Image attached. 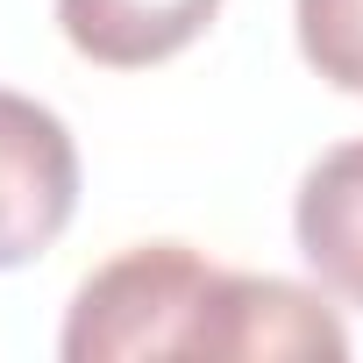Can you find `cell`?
Here are the masks:
<instances>
[{"label": "cell", "mask_w": 363, "mask_h": 363, "mask_svg": "<svg viewBox=\"0 0 363 363\" xmlns=\"http://www.w3.org/2000/svg\"><path fill=\"white\" fill-rule=\"evenodd\" d=\"M221 278L228 271L186 242H135L79 285V299L65 313V356L72 363L207 356Z\"/></svg>", "instance_id": "cell-1"}, {"label": "cell", "mask_w": 363, "mask_h": 363, "mask_svg": "<svg viewBox=\"0 0 363 363\" xmlns=\"http://www.w3.org/2000/svg\"><path fill=\"white\" fill-rule=\"evenodd\" d=\"M79 207V143L72 128L29 100L0 86V271L36 264Z\"/></svg>", "instance_id": "cell-2"}, {"label": "cell", "mask_w": 363, "mask_h": 363, "mask_svg": "<svg viewBox=\"0 0 363 363\" xmlns=\"http://www.w3.org/2000/svg\"><path fill=\"white\" fill-rule=\"evenodd\" d=\"M214 363H278V356H349L342 320L320 306V292L292 285V278H257V271H228L221 278V306H214V335H207Z\"/></svg>", "instance_id": "cell-3"}, {"label": "cell", "mask_w": 363, "mask_h": 363, "mask_svg": "<svg viewBox=\"0 0 363 363\" xmlns=\"http://www.w3.org/2000/svg\"><path fill=\"white\" fill-rule=\"evenodd\" d=\"M221 15V0H57V29L79 57L107 72H143L178 57L207 22Z\"/></svg>", "instance_id": "cell-4"}, {"label": "cell", "mask_w": 363, "mask_h": 363, "mask_svg": "<svg viewBox=\"0 0 363 363\" xmlns=\"http://www.w3.org/2000/svg\"><path fill=\"white\" fill-rule=\"evenodd\" d=\"M292 235L299 257L320 271V285L349 306H363V135L335 143L292 200Z\"/></svg>", "instance_id": "cell-5"}, {"label": "cell", "mask_w": 363, "mask_h": 363, "mask_svg": "<svg viewBox=\"0 0 363 363\" xmlns=\"http://www.w3.org/2000/svg\"><path fill=\"white\" fill-rule=\"evenodd\" d=\"M299 57L335 86L363 100V0H292Z\"/></svg>", "instance_id": "cell-6"}]
</instances>
